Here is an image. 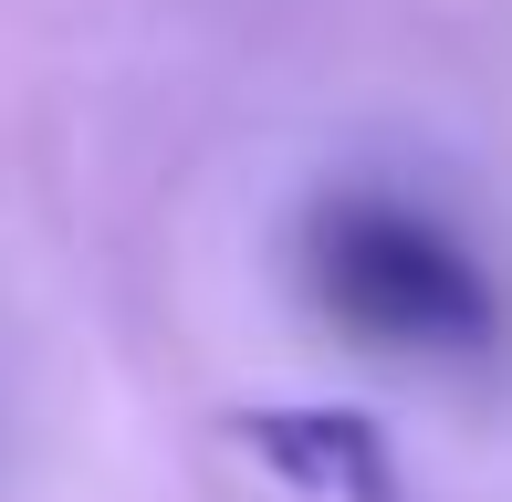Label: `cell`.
Segmentation results:
<instances>
[{
    "label": "cell",
    "instance_id": "obj_1",
    "mask_svg": "<svg viewBox=\"0 0 512 502\" xmlns=\"http://www.w3.org/2000/svg\"><path fill=\"white\" fill-rule=\"evenodd\" d=\"M304 262H314V304L366 346H408V356H492L502 346L492 272L408 199H366V189L324 199L304 231Z\"/></svg>",
    "mask_w": 512,
    "mask_h": 502
},
{
    "label": "cell",
    "instance_id": "obj_2",
    "mask_svg": "<svg viewBox=\"0 0 512 502\" xmlns=\"http://www.w3.org/2000/svg\"><path fill=\"white\" fill-rule=\"evenodd\" d=\"M241 450H262L283 482H304L324 502H398L387 440L366 419H345V408H262V419H241Z\"/></svg>",
    "mask_w": 512,
    "mask_h": 502
}]
</instances>
